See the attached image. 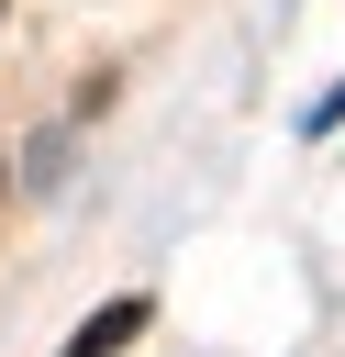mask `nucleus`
Returning <instances> with one entry per match:
<instances>
[{
  "instance_id": "f257e3e1",
  "label": "nucleus",
  "mask_w": 345,
  "mask_h": 357,
  "mask_svg": "<svg viewBox=\"0 0 345 357\" xmlns=\"http://www.w3.org/2000/svg\"><path fill=\"white\" fill-rule=\"evenodd\" d=\"M134 335H145V301H111V312H89V324L67 335V357H122Z\"/></svg>"
}]
</instances>
